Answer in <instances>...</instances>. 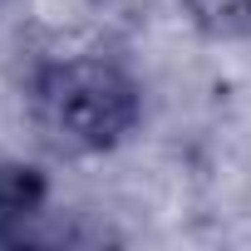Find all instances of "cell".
Here are the masks:
<instances>
[{
    "label": "cell",
    "instance_id": "cell-2",
    "mask_svg": "<svg viewBox=\"0 0 251 251\" xmlns=\"http://www.w3.org/2000/svg\"><path fill=\"white\" fill-rule=\"evenodd\" d=\"M45 177L40 168H25V163H0V241H10L30 217H40L45 207Z\"/></svg>",
    "mask_w": 251,
    "mask_h": 251
},
{
    "label": "cell",
    "instance_id": "cell-3",
    "mask_svg": "<svg viewBox=\"0 0 251 251\" xmlns=\"http://www.w3.org/2000/svg\"><path fill=\"white\" fill-rule=\"evenodd\" d=\"M182 5L212 35H246L251 30V0H182Z\"/></svg>",
    "mask_w": 251,
    "mask_h": 251
},
{
    "label": "cell",
    "instance_id": "cell-1",
    "mask_svg": "<svg viewBox=\"0 0 251 251\" xmlns=\"http://www.w3.org/2000/svg\"><path fill=\"white\" fill-rule=\"evenodd\" d=\"M138 84L133 74L103 54H64L35 69L30 118L40 138L64 158H94L118 148L138 128Z\"/></svg>",
    "mask_w": 251,
    "mask_h": 251
}]
</instances>
